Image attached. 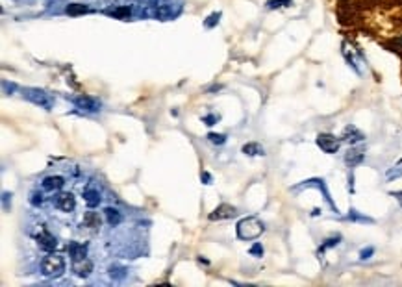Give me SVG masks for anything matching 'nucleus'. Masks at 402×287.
I'll use <instances>...</instances> for the list:
<instances>
[{"label": "nucleus", "mask_w": 402, "mask_h": 287, "mask_svg": "<svg viewBox=\"0 0 402 287\" xmlns=\"http://www.w3.org/2000/svg\"><path fill=\"white\" fill-rule=\"evenodd\" d=\"M265 232V224L259 221L258 217H243L236 226V234H237V239H241V241H254V239H258L261 234Z\"/></svg>", "instance_id": "obj_1"}, {"label": "nucleus", "mask_w": 402, "mask_h": 287, "mask_svg": "<svg viewBox=\"0 0 402 287\" xmlns=\"http://www.w3.org/2000/svg\"><path fill=\"white\" fill-rule=\"evenodd\" d=\"M248 252H250V256H254V258H261V256H263V247H261V243H254Z\"/></svg>", "instance_id": "obj_31"}, {"label": "nucleus", "mask_w": 402, "mask_h": 287, "mask_svg": "<svg viewBox=\"0 0 402 287\" xmlns=\"http://www.w3.org/2000/svg\"><path fill=\"white\" fill-rule=\"evenodd\" d=\"M108 276L115 281H121L128 276V269L121 263H111L108 267Z\"/></svg>", "instance_id": "obj_17"}, {"label": "nucleus", "mask_w": 402, "mask_h": 287, "mask_svg": "<svg viewBox=\"0 0 402 287\" xmlns=\"http://www.w3.org/2000/svg\"><path fill=\"white\" fill-rule=\"evenodd\" d=\"M172 6H174V4H171V2H163V4H160V6L156 8L154 17H158L160 21H169V19L176 17V15H178V12H180V8H176V10H174Z\"/></svg>", "instance_id": "obj_14"}, {"label": "nucleus", "mask_w": 402, "mask_h": 287, "mask_svg": "<svg viewBox=\"0 0 402 287\" xmlns=\"http://www.w3.org/2000/svg\"><path fill=\"white\" fill-rule=\"evenodd\" d=\"M73 272L80 278H87V276L93 272V261L89 258L78 259V261H73Z\"/></svg>", "instance_id": "obj_15"}, {"label": "nucleus", "mask_w": 402, "mask_h": 287, "mask_svg": "<svg viewBox=\"0 0 402 287\" xmlns=\"http://www.w3.org/2000/svg\"><path fill=\"white\" fill-rule=\"evenodd\" d=\"M30 204L34 207H41L43 204H45V196L41 195L39 191H34L32 195H30Z\"/></svg>", "instance_id": "obj_29"}, {"label": "nucleus", "mask_w": 402, "mask_h": 287, "mask_svg": "<svg viewBox=\"0 0 402 287\" xmlns=\"http://www.w3.org/2000/svg\"><path fill=\"white\" fill-rule=\"evenodd\" d=\"M293 6V0H267L265 2V8L273 12V10H282V8H291Z\"/></svg>", "instance_id": "obj_25"}, {"label": "nucleus", "mask_w": 402, "mask_h": 287, "mask_svg": "<svg viewBox=\"0 0 402 287\" xmlns=\"http://www.w3.org/2000/svg\"><path fill=\"white\" fill-rule=\"evenodd\" d=\"M100 224H102V219H100L98 213L87 211L86 215H84V226H86V228L97 232V230H100Z\"/></svg>", "instance_id": "obj_19"}, {"label": "nucleus", "mask_w": 402, "mask_h": 287, "mask_svg": "<svg viewBox=\"0 0 402 287\" xmlns=\"http://www.w3.org/2000/svg\"><path fill=\"white\" fill-rule=\"evenodd\" d=\"M241 150H243V154L250 156V158H254V156H265V149L259 143H256V141H250V143L243 145Z\"/></svg>", "instance_id": "obj_22"}, {"label": "nucleus", "mask_w": 402, "mask_h": 287, "mask_svg": "<svg viewBox=\"0 0 402 287\" xmlns=\"http://www.w3.org/2000/svg\"><path fill=\"white\" fill-rule=\"evenodd\" d=\"M345 165L349 169H354V167L362 165L363 160H365V147H358V145H351V149L345 152Z\"/></svg>", "instance_id": "obj_7"}, {"label": "nucleus", "mask_w": 402, "mask_h": 287, "mask_svg": "<svg viewBox=\"0 0 402 287\" xmlns=\"http://www.w3.org/2000/svg\"><path fill=\"white\" fill-rule=\"evenodd\" d=\"M373 254H374L373 247H365V248H362V250H360V259H362V261H367V259L373 258Z\"/></svg>", "instance_id": "obj_32"}, {"label": "nucleus", "mask_w": 402, "mask_h": 287, "mask_svg": "<svg viewBox=\"0 0 402 287\" xmlns=\"http://www.w3.org/2000/svg\"><path fill=\"white\" fill-rule=\"evenodd\" d=\"M391 195L396 196V198H398V204L402 206V191H395V193H391Z\"/></svg>", "instance_id": "obj_37"}, {"label": "nucleus", "mask_w": 402, "mask_h": 287, "mask_svg": "<svg viewBox=\"0 0 402 287\" xmlns=\"http://www.w3.org/2000/svg\"><path fill=\"white\" fill-rule=\"evenodd\" d=\"M219 19H221V12H213L212 15H208L206 21H204V26L206 28H213L219 24Z\"/></svg>", "instance_id": "obj_30"}, {"label": "nucleus", "mask_w": 402, "mask_h": 287, "mask_svg": "<svg viewBox=\"0 0 402 287\" xmlns=\"http://www.w3.org/2000/svg\"><path fill=\"white\" fill-rule=\"evenodd\" d=\"M402 176V165H395V167H391V169H387L385 171V180H396V178H400Z\"/></svg>", "instance_id": "obj_28"}, {"label": "nucleus", "mask_w": 402, "mask_h": 287, "mask_svg": "<svg viewBox=\"0 0 402 287\" xmlns=\"http://www.w3.org/2000/svg\"><path fill=\"white\" fill-rule=\"evenodd\" d=\"M341 139L349 145H360L365 141V133L360 128L354 126V124H349V126H345L343 133H341Z\"/></svg>", "instance_id": "obj_13"}, {"label": "nucleus", "mask_w": 402, "mask_h": 287, "mask_svg": "<svg viewBox=\"0 0 402 287\" xmlns=\"http://www.w3.org/2000/svg\"><path fill=\"white\" fill-rule=\"evenodd\" d=\"M202 121L206 122V126H213V124L219 121V115H206Z\"/></svg>", "instance_id": "obj_35"}, {"label": "nucleus", "mask_w": 402, "mask_h": 287, "mask_svg": "<svg viewBox=\"0 0 402 287\" xmlns=\"http://www.w3.org/2000/svg\"><path fill=\"white\" fill-rule=\"evenodd\" d=\"M84 202H86L87 207H97L100 202H102V196H100V191L98 189H93V187H87L84 191Z\"/></svg>", "instance_id": "obj_16"}, {"label": "nucleus", "mask_w": 402, "mask_h": 287, "mask_svg": "<svg viewBox=\"0 0 402 287\" xmlns=\"http://www.w3.org/2000/svg\"><path fill=\"white\" fill-rule=\"evenodd\" d=\"M65 12L73 15V17H78V15H86V13H93V8H89L87 4H78V2H73L65 8Z\"/></svg>", "instance_id": "obj_21"}, {"label": "nucleus", "mask_w": 402, "mask_h": 287, "mask_svg": "<svg viewBox=\"0 0 402 287\" xmlns=\"http://www.w3.org/2000/svg\"><path fill=\"white\" fill-rule=\"evenodd\" d=\"M315 143L322 152H326V154H336V152H339V149H341L343 139L336 137L333 133L324 132V133H319V135H317Z\"/></svg>", "instance_id": "obj_5"}, {"label": "nucleus", "mask_w": 402, "mask_h": 287, "mask_svg": "<svg viewBox=\"0 0 402 287\" xmlns=\"http://www.w3.org/2000/svg\"><path fill=\"white\" fill-rule=\"evenodd\" d=\"M200 180L206 185H210V184H212V174H208V172H202V174H200Z\"/></svg>", "instance_id": "obj_36"}, {"label": "nucleus", "mask_w": 402, "mask_h": 287, "mask_svg": "<svg viewBox=\"0 0 402 287\" xmlns=\"http://www.w3.org/2000/svg\"><path fill=\"white\" fill-rule=\"evenodd\" d=\"M206 139L210 141L212 145H217V147H223L226 143V135L224 133H215V132H210L206 135Z\"/></svg>", "instance_id": "obj_27"}, {"label": "nucleus", "mask_w": 402, "mask_h": 287, "mask_svg": "<svg viewBox=\"0 0 402 287\" xmlns=\"http://www.w3.org/2000/svg\"><path fill=\"white\" fill-rule=\"evenodd\" d=\"M65 178L59 176V174H52V176H46V178L41 180V189L46 191V193H59L63 189Z\"/></svg>", "instance_id": "obj_12"}, {"label": "nucleus", "mask_w": 402, "mask_h": 287, "mask_svg": "<svg viewBox=\"0 0 402 287\" xmlns=\"http://www.w3.org/2000/svg\"><path fill=\"white\" fill-rule=\"evenodd\" d=\"M2 204H4V211H8L12 206V193H2Z\"/></svg>", "instance_id": "obj_34"}, {"label": "nucleus", "mask_w": 402, "mask_h": 287, "mask_svg": "<svg viewBox=\"0 0 402 287\" xmlns=\"http://www.w3.org/2000/svg\"><path fill=\"white\" fill-rule=\"evenodd\" d=\"M73 104L80 111H86V113H98L100 108H102V102L95 97H89V95H78V97H73Z\"/></svg>", "instance_id": "obj_6"}, {"label": "nucleus", "mask_w": 402, "mask_h": 287, "mask_svg": "<svg viewBox=\"0 0 402 287\" xmlns=\"http://www.w3.org/2000/svg\"><path fill=\"white\" fill-rule=\"evenodd\" d=\"M104 217H106L109 226H113V228L122 223V213L119 211L117 207H106V209H104Z\"/></svg>", "instance_id": "obj_20"}, {"label": "nucleus", "mask_w": 402, "mask_h": 287, "mask_svg": "<svg viewBox=\"0 0 402 287\" xmlns=\"http://www.w3.org/2000/svg\"><path fill=\"white\" fill-rule=\"evenodd\" d=\"M302 189H317L319 193H322V196H324L326 204L330 206V209H332L333 213H339L338 211V206H336V202H333L332 195H330V191H328L326 182H324L322 178L304 180V182H300V184H297V185H293V187H291V191H293V193H299V191H302Z\"/></svg>", "instance_id": "obj_3"}, {"label": "nucleus", "mask_w": 402, "mask_h": 287, "mask_svg": "<svg viewBox=\"0 0 402 287\" xmlns=\"http://www.w3.org/2000/svg\"><path fill=\"white\" fill-rule=\"evenodd\" d=\"M341 54H343L345 61L349 63V67H351L356 75H362V69H360V61H358V56H362V52L360 50H354L347 41H343V45H341Z\"/></svg>", "instance_id": "obj_8"}, {"label": "nucleus", "mask_w": 402, "mask_h": 287, "mask_svg": "<svg viewBox=\"0 0 402 287\" xmlns=\"http://www.w3.org/2000/svg\"><path fill=\"white\" fill-rule=\"evenodd\" d=\"M69 254L73 261L84 259V258H87V247L86 245H82V243L73 241V243H69Z\"/></svg>", "instance_id": "obj_18"}, {"label": "nucleus", "mask_w": 402, "mask_h": 287, "mask_svg": "<svg viewBox=\"0 0 402 287\" xmlns=\"http://www.w3.org/2000/svg\"><path fill=\"white\" fill-rule=\"evenodd\" d=\"M35 239H37V245H39L45 252H52L54 248L57 247V239L52 236L50 232L45 228V226H41V230L35 234Z\"/></svg>", "instance_id": "obj_10"}, {"label": "nucleus", "mask_w": 402, "mask_h": 287, "mask_svg": "<svg viewBox=\"0 0 402 287\" xmlns=\"http://www.w3.org/2000/svg\"><path fill=\"white\" fill-rule=\"evenodd\" d=\"M347 221H351V223H362V224H374V219L367 217V215H363V213H360L358 209H354L352 207L351 211H349V215H347Z\"/></svg>", "instance_id": "obj_24"}, {"label": "nucleus", "mask_w": 402, "mask_h": 287, "mask_svg": "<svg viewBox=\"0 0 402 287\" xmlns=\"http://www.w3.org/2000/svg\"><path fill=\"white\" fill-rule=\"evenodd\" d=\"M15 89H17L15 84H8V80H2V91H4V95H13Z\"/></svg>", "instance_id": "obj_33"}, {"label": "nucleus", "mask_w": 402, "mask_h": 287, "mask_svg": "<svg viewBox=\"0 0 402 287\" xmlns=\"http://www.w3.org/2000/svg\"><path fill=\"white\" fill-rule=\"evenodd\" d=\"M52 202H54L56 209H59V211H63V213L75 211V207H76V198L73 193H57Z\"/></svg>", "instance_id": "obj_9"}, {"label": "nucleus", "mask_w": 402, "mask_h": 287, "mask_svg": "<svg viewBox=\"0 0 402 287\" xmlns=\"http://www.w3.org/2000/svg\"><path fill=\"white\" fill-rule=\"evenodd\" d=\"M339 243H341V236H330V237H326V239L322 241L321 248H319V254L326 252V250H330V248H333V247H338Z\"/></svg>", "instance_id": "obj_26"}, {"label": "nucleus", "mask_w": 402, "mask_h": 287, "mask_svg": "<svg viewBox=\"0 0 402 287\" xmlns=\"http://www.w3.org/2000/svg\"><path fill=\"white\" fill-rule=\"evenodd\" d=\"M65 269H67V263H65V258L59 256V254H48L43 261H41V274L45 278H61L65 274Z\"/></svg>", "instance_id": "obj_2"}, {"label": "nucleus", "mask_w": 402, "mask_h": 287, "mask_svg": "<svg viewBox=\"0 0 402 287\" xmlns=\"http://www.w3.org/2000/svg\"><path fill=\"white\" fill-rule=\"evenodd\" d=\"M237 215V209L232 204H219L212 213H210V221H228Z\"/></svg>", "instance_id": "obj_11"}, {"label": "nucleus", "mask_w": 402, "mask_h": 287, "mask_svg": "<svg viewBox=\"0 0 402 287\" xmlns=\"http://www.w3.org/2000/svg\"><path fill=\"white\" fill-rule=\"evenodd\" d=\"M106 13H108L109 17H115V19H121V21H124V19L132 17V8H130V6H117V8H113V10H108Z\"/></svg>", "instance_id": "obj_23"}, {"label": "nucleus", "mask_w": 402, "mask_h": 287, "mask_svg": "<svg viewBox=\"0 0 402 287\" xmlns=\"http://www.w3.org/2000/svg\"><path fill=\"white\" fill-rule=\"evenodd\" d=\"M23 97L28 102L35 104V106H39V108L46 109V111H50L54 108V97L48 95L46 91H43V89H37V87H24Z\"/></svg>", "instance_id": "obj_4"}]
</instances>
